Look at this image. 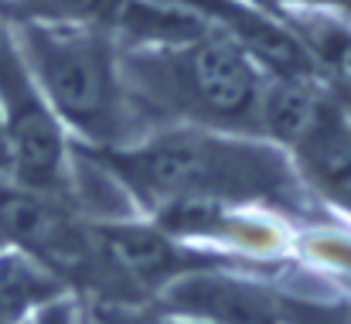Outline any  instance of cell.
Instances as JSON below:
<instances>
[{"label": "cell", "mask_w": 351, "mask_h": 324, "mask_svg": "<svg viewBox=\"0 0 351 324\" xmlns=\"http://www.w3.org/2000/svg\"><path fill=\"white\" fill-rule=\"evenodd\" d=\"M55 277L27 256H0V324H17L27 308L55 297Z\"/></svg>", "instance_id": "obj_11"}, {"label": "cell", "mask_w": 351, "mask_h": 324, "mask_svg": "<svg viewBox=\"0 0 351 324\" xmlns=\"http://www.w3.org/2000/svg\"><path fill=\"white\" fill-rule=\"evenodd\" d=\"M164 308L212 324H280L273 301L263 290H256L242 280L212 277V273L178 280L167 290Z\"/></svg>", "instance_id": "obj_7"}, {"label": "cell", "mask_w": 351, "mask_h": 324, "mask_svg": "<svg viewBox=\"0 0 351 324\" xmlns=\"http://www.w3.org/2000/svg\"><path fill=\"white\" fill-rule=\"evenodd\" d=\"M304 31V48H311L335 76L351 82V27L338 21H324V17H304L300 21Z\"/></svg>", "instance_id": "obj_12"}, {"label": "cell", "mask_w": 351, "mask_h": 324, "mask_svg": "<svg viewBox=\"0 0 351 324\" xmlns=\"http://www.w3.org/2000/svg\"><path fill=\"white\" fill-rule=\"evenodd\" d=\"M7 147H10V171L21 178L24 188L58 198L65 188V143L58 123L45 100H31L24 106L3 113Z\"/></svg>", "instance_id": "obj_6"}, {"label": "cell", "mask_w": 351, "mask_h": 324, "mask_svg": "<svg viewBox=\"0 0 351 324\" xmlns=\"http://www.w3.org/2000/svg\"><path fill=\"white\" fill-rule=\"evenodd\" d=\"M130 72L143 89H154L157 100L184 116L222 126H256L263 79L249 51L232 38L195 34L174 51L133 58Z\"/></svg>", "instance_id": "obj_3"}, {"label": "cell", "mask_w": 351, "mask_h": 324, "mask_svg": "<svg viewBox=\"0 0 351 324\" xmlns=\"http://www.w3.org/2000/svg\"><path fill=\"white\" fill-rule=\"evenodd\" d=\"M24 65L34 69L48 103L93 140H117L123 126V86L113 51L86 24L24 21Z\"/></svg>", "instance_id": "obj_2"}, {"label": "cell", "mask_w": 351, "mask_h": 324, "mask_svg": "<svg viewBox=\"0 0 351 324\" xmlns=\"http://www.w3.org/2000/svg\"><path fill=\"white\" fill-rule=\"evenodd\" d=\"M335 113L331 103L321 100V93L307 82V79H276L269 86H263L259 93V106H256V126H263L269 137L290 143L293 150L311 140L328 116Z\"/></svg>", "instance_id": "obj_9"}, {"label": "cell", "mask_w": 351, "mask_h": 324, "mask_svg": "<svg viewBox=\"0 0 351 324\" xmlns=\"http://www.w3.org/2000/svg\"><path fill=\"white\" fill-rule=\"evenodd\" d=\"M10 171V147H7V126H3V113H0V174Z\"/></svg>", "instance_id": "obj_15"}, {"label": "cell", "mask_w": 351, "mask_h": 324, "mask_svg": "<svg viewBox=\"0 0 351 324\" xmlns=\"http://www.w3.org/2000/svg\"><path fill=\"white\" fill-rule=\"evenodd\" d=\"M0 235L7 242H17L48 273H65L75 284L113 290L96 235L86 232L48 195L0 185Z\"/></svg>", "instance_id": "obj_4"}, {"label": "cell", "mask_w": 351, "mask_h": 324, "mask_svg": "<svg viewBox=\"0 0 351 324\" xmlns=\"http://www.w3.org/2000/svg\"><path fill=\"white\" fill-rule=\"evenodd\" d=\"M93 235L113 290H160L198 263L147 225H99Z\"/></svg>", "instance_id": "obj_5"}, {"label": "cell", "mask_w": 351, "mask_h": 324, "mask_svg": "<svg viewBox=\"0 0 351 324\" xmlns=\"http://www.w3.org/2000/svg\"><path fill=\"white\" fill-rule=\"evenodd\" d=\"M31 100H38V89L27 76V65H24V55L17 51L14 34L7 31V24L0 17V113L24 106Z\"/></svg>", "instance_id": "obj_13"}, {"label": "cell", "mask_w": 351, "mask_h": 324, "mask_svg": "<svg viewBox=\"0 0 351 324\" xmlns=\"http://www.w3.org/2000/svg\"><path fill=\"white\" fill-rule=\"evenodd\" d=\"M106 167L123 185L167 205L205 202H269L293 188L287 161L249 140L202 130H174L147 140L136 150L110 154Z\"/></svg>", "instance_id": "obj_1"}, {"label": "cell", "mask_w": 351, "mask_h": 324, "mask_svg": "<svg viewBox=\"0 0 351 324\" xmlns=\"http://www.w3.org/2000/svg\"><path fill=\"white\" fill-rule=\"evenodd\" d=\"M38 324H69V314H65V308H48Z\"/></svg>", "instance_id": "obj_16"}, {"label": "cell", "mask_w": 351, "mask_h": 324, "mask_svg": "<svg viewBox=\"0 0 351 324\" xmlns=\"http://www.w3.org/2000/svg\"><path fill=\"white\" fill-rule=\"evenodd\" d=\"M300 164L307 178L341 209L351 212V130L341 123L338 109L328 116V123L297 147Z\"/></svg>", "instance_id": "obj_10"}, {"label": "cell", "mask_w": 351, "mask_h": 324, "mask_svg": "<svg viewBox=\"0 0 351 324\" xmlns=\"http://www.w3.org/2000/svg\"><path fill=\"white\" fill-rule=\"evenodd\" d=\"M188 3L198 7L202 14L222 21L242 51L266 58L273 69L283 72V79H307L311 58H307V48L300 45V38H293L269 17L252 10L249 3H239V0H188Z\"/></svg>", "instance_id": "obj_8"}, {"label": "cell", "mask_w": 351, "mask_h": 324, "mask_svg": "<svg viewBox=\"0 0 351 324\" xmlns=\"http://www.w3.org/2000/svg\"><path fill=\"white\" fill-rule=\"evenodd\" d=\"M31 17L45 24H82V21H113L126 0H17Z\"/></svg>", "instance_id": "obj_14"}]
</instances>
